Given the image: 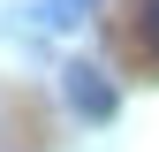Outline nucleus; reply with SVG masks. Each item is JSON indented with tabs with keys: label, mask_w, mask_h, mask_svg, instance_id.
<instances>
[{
	"label": "nucleus",
	"mask_w": 159,
	"mask_h": 152,
	"mask_svg": "<svg viewBox=\"0 0 159 152\" xmlns=\"http://www.w3.org/2000/svg\"><path fill=\"white\" fill-rule=\"evenodd\" d=\"M68 107H76V114H91V122H106V114H114V91H106V76H98L91 61H76V69H68Z\"/></svg>",
	"instance_id": "nucleus-1"
},
{
	"label": "nucleus",
	"mask_w": 159,
	"mask_h": 152,
	"mask_svg": "<svg viewBox=\"0 0 159 152\" xmlns=\"http://www.w3.org/2000/svg\"><path fill=\"white\" fill-rule=\"evenodd\" d=\"M136 31H144V46L159 53V0H144V15H136Z\"/></svg>",
	"instance_id": "nucleus-2"
}]
</instances>
